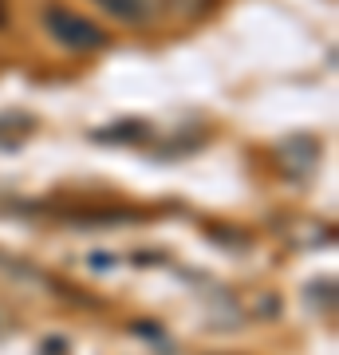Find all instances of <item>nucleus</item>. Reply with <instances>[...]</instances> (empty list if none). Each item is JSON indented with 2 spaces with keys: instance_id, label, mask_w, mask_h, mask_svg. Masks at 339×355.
<instances>
[{
  "instance_id": "f03ea898",
  "label": "nucleus",
  "mask_w": 339,
  "mask_h": 355,
  "mask_svg": "<svg viewBox=\"0 0 339 355\" xmlns=\"http://www.w3.org/2000/svg\"><path fill=\"white\" fill-rule=\"evenodd\" d=\"M99 4L103 12H111L123 24H150L162 8V0H99Z\"/></svg>"
},
{
  "instance_id": "7ed1b4c3",
  "label": "nucleus",
  "mask_w": 339,
  "mask_h": 355,
  "mask_svg": "<svg viewBox=\"0 0 339 355\" xmlns=\"http://www.w3.org/2000/svg\"><path fill=\"white\" fill-rule=\"evenodd\" d=\"M8 24V0H0V28Z\"/></svg>"
},
{
  "instance_id": "f257e3e1",
  "label": "nucleus",
  "mask_w": 339,
  "mask_h": 355,
  "mask_svg": "<svg viewBox=\"0 0 339 355\" xmlns=\"http://www.w3.org/2000/svg\"><path fill=\"white\" fill-rule=\"evenodd\" d=\"M44 28H48V36L67 51H79V55H91V51H103L111 44V36L103 32L99 24H91L87 16L71 12V8H63V4H48L44 8Z\"/></svg>"
}]
</instances>
